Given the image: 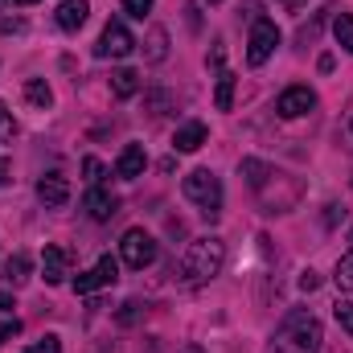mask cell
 Segmentation results:
<instances>
[{
    "instance_id": "obj_1",
    "label": "cell",
    "mask_w": 353,
    "mask_h": 353,
    "mask_svg": "<svg viewBox=\"0 0 353 353\" xmlns=\"http://www.w3.org/2000/svg\"><path fill=\"white\" fill-rule=\"evenodd\" d=\"M321 341H325L321 321H316L308 308H292V312L279 321V329H275V337H271V350L275 353H321Z\"/></svg>"
},
{
    "instance_id": "obj_2",
    "label": "cell",
    "mask_w": 353,
    "mask_h": 353,
    "mask_svg": "<svg viewBox=\"0 0 353 353\" xmlns=\"http://www.w3.org/2000/svg\"><path fill=\"white\" fill-rule=\"evenodd\" d=\"M226 263V243L222 239H193L189 243V251H185V259H181V279L189 283V288H201V283H210L218 271Z\"/></svg>"
},
{
    "instance_id": "obj_3",
    "label": "cell",
    "mask_w": 353,
    "mask_h": 353,
    "mask_svg": "<svg viewBox=\"0 0 353 353\" xmlns=\"http://www.w3.org/2000/svg\"><path fill=\"white\" fill-rule=\"evenodd\" d=\"M181 189H185V197L193 205H201L205 218H218V210H222V181L210 173V169H193V173L185 176Z\"/></svg>"
},
{
    "instance_id": "obj_4",
    "label": "cell",
    "mask_w": 353,
    "mask_h": 353,
    "mask_svg": "<svg viewBox=\"0 0 353 353\" xmlns=\"http://www.w3.org/2000/svg\"><path fill=\"white\" fill-rule=\"evenodd\" d=\"M119 259L132 267V271H144V267L157 263V239L144 230V226H132V230H123V239H119Z\"/></svg>"
},
{
    "instance_id": "obj_5",
    "label": "cell",
    "mask_w": 353,
    "mask_h": 353,
    "mask_svg": "<svg viewBox=\"0 0 353 353\" xmlns=\"http://www.w3.org/2000/svg\"><path fill=\"white\" fill-rule=\"evenodd\" d=\"M275 46H279V29H275V21L259 17V21L251 25V41H247V62H251V66H263L267 58L275 54Z\"/></svg>"
},
{
    "instance_id": "obj_6",
    "label": "cell",
    "mask_w": 353,
    "mask_h": 353,
    "mask_svg": "<svg viewBox=\"0 0 353 353\" xmlns=\"http://www.w3.org/2000/svg\"><path fill=\"white\" fill-rule=\"evenodd\" d=\"M132 50H136V37L128 33V25H123V21H107L103 33H99L94 54H99V58H128Z\"/></svg>"
},
{
    "instance_id": "obj_7",
    "label": "cell",
    "mask_w": 353,
    "mask_h": 353,
    "mask_svg": "<svg viewBox=\"0 0 353 353\" xmlns=\"http://www.w3.org/2000/svg\"><path fill=\"white\" fill-rule=\"evenodd\" d=\"M115 279H119V263H115L111 255H103L90 271L74 275V292H79V296H90V292H99V288H111Z\"/></svg>"
},
{
    "instance_id": "obj_8",
    "label": "cell",
    "mask_w": 353,
    "mask_h": 353,
    "mask_svg": "<svg viewBox=\"0 0 353 353\" xmlns=\"http://www.w3.org/2000/svg\"><path fill=\"white\" fill-rule=\"evenodd\" d=\"M312 107H316V90L312 87H288L275 99V111H279L283 119H300V115H308Z\"/></svg>"
},
{
    "instance_id": "obj_9",
    "label": "cell",
    "mask_w": 353,
    "mask_h": 353,
    "mask_svg": "<svg viewBox=\"0 0 353 353\" xmlns=\"http://www.w3.org/2000/svg\"><path fill=\"white\" fill-rule=\"evenodd\" d=\"M37 201H41L46 210H62V205L70 201V181L58 176V173L41 176V181H37Z\"/></svg>"
},
{
    "instance_id": "obj_10",
    "label": "cell",
    "mask_w": 353,
    "mask_h": 353,
    "mask_svg": "<svg viewBox=\"0 0 353 353\" xmlns=\"http://www.w3.org/2000/svg\"><path fill=\"white\" fill-rule=\"evenodd\" d=\"M83 205H87V214L94 218V222H111V218L119 214V197L107 193V189H99V185L87 189V201H83Z\"/></svg>"
},
{
    "instance_id": "obj_11",
    "label": "cell",
    "mask_w": 353,
    "mask_h": 353,
    "mask_svg": "<svg viewBox=\"0 0 353 353\" xmlns=\"http://www.w3.org/2000/svg\"><path fill=\"white\" fill-rule=\"evenodd\" d=\"M144 169H148L144 144H128V148L119 152V161H115V176H123V181H136V176H144Z\"/></svg>"
},
{
    "instance_id": "obj_12",
    "label": "cell",
    "mask_w": 353,
    "mask_h": 353,
    "mask_svg": "<svg viewBox=\"0 0 353 353\" xmlns=\"http://www.w3.org/2000/svg\"><path fill=\"white\" fill-rule=\"evenodd\" d=\"M87 17H90V0H62V4H58V25H62L66 33L83 29Z\"/></svg>"
},
{
    "instance_id": "obj_13",
    "label": "cell",
    "mask_w": 353,
    "mask_h": 353,
    "mask_svg": "<svg viewBox=\"0 0 353 353\" xmlns=\"http://www.w3.org/2000/svg\"><path fill=\"white\" fill-rule=\"evenodd\" d=\"M66 251L62 247H46L41 251V275H46V283H62L66 279Z\"/></svg>"
},
{
    "instance_id": "obj_14",
    "label": "cell",
    "mask_w": 353,
    "mask_h": 353,
    "mask_svg": "<svg viewBox=\"0 0 353 353\" xmlns=\"http://www.w3.org/2000/svg\"><path fill=\"white\" fill-rule=\"evenodd\" d=\"M201 144H205V123L193 119V123H181V128H176V136H173L176 152H197Z\"/></svg>"
},
{
    "instance_id": "obj_15",
    "label": "cell",
    "mask_w": 353,
    "mask_h": 353,
    "mask_svg": "<svg viewBox=\"0 0 353 353\" xmlns=\"http://www.w3.org/2000/svg\"><path fill=\"white\" fill-rule=\"evenodd\" d=\"M0 279H4V283H12V288H21V283L29 279V255H21V251H17L8 263L0 267Z\"/></svg>"
},
{
    "instance_id": "obj_16",
    "label": "cell",
    "mask_w": 353,
    "mask_h": 353,
    "mask_svg": "<svg viewBox=\"0 0 353 353\" xmlns=\"http://www.w3.org/2000/svg\"><path fill=\"white\" fill-rule=\"evenodd\" d=\"M333 37H337V46L353 54V12H337L333 17Z\"/></svg>"
},
{
    "instance_id": "obj_17",
    "label": "cell",
    "mask_w": 353,
    "mask_h": 353,
    "mask_svg": "<svg viewBox=\"0 0 353 353\" xmlns=\"http://www.w3.org/2000/svg\"><path fill=\"white\" fill-rule=\"evenodd\" d=\"M169 58V33L161 25L148 29V62H165Z\"/></svg>"
},
{
    "instance_id": "obj_18",
    "label": "cell",
    "mask_w": 353,
    "mask_h": 353,
    "mask_svg": "<svg viewBox=\"0 0 353 353\" xmlns=\"http://www.w3.org/2000/svg\"><path fill=\"white\" fill-rule=\"evenodd\" d=\"M111 90H115L119 99H132V94L140 90V74H136V70H115V74H111Z\"/></svg>"
},
{
    "instance_id": "obj_19",
    "label": "cell",
    "mask_w": 353,
    "mask_h": 353,
    "mask_svg": "<svg viewBox=\"0 0 353 353\" xmlns=\"http://www.w3.org/2000/svg\"><path fill=\"white\" fill-rule=\"evenodd\" d=\"M230 103H234V74L222 70L218 74V90H214V107L218 111H230Z\"/></svg>"
},
{
    "instance_id": "obj_20",
    "label": "cell",
    "mask_w": 353,
    "mask_h": 353,
    "mask_svg": "<svg viewBox=\"0 0 353 353\" xmlns=\"http://www.w3.org/2000/svg\"><path fill=\"white\" fill-rule=\"evenodd\" d=\"M25 99H29L33 107H41V111H46V107L54 103V90L46 87V79H29V83H25Z\"/></svg>"
},
{
    "instance_id": "obj_21",
    "label": "cell",
    "mask_w": 353,
    "mask_h": 353,
    "mask_svg": "<svg viewBox=\"0 0 353 353\" xmlns=\"http://www.w3.org/2000/svg\"><path fill=\"white\" fill-rule=\"evenodd\" d=\"M333 279H337V288H341V292H350V296H353V251L337 263V275H333Z\"/></svg>"
},
{
    "instance_id": "obj_22",
    "label": "cell",
    "mask_w": 353,
    "mask_h": 353,
    "mask_svg": "<svg viewBox=\"0 0 353 353\" xmlns=\"http://www.w3.org/2000/svg\"><path fill=\"white\" fill-rule=\"evenodd\" d=\"M243 173H247V181H251L255 189H263V181L271 176V169H267L263 161H243Z\"/></svg>"
},
{
    "instance_id": "obj_23",
    "label": "cell",
    "mask_w": 353,
    "mask_h": 353,
    "mask_svg": "<svg viewBox=\"0 0 353 353\" xmlns=\"http://www.w3.org/2000/svg\"><path fill=\"white\" fill-rule=\"evenodd\" d=\"M333 316H337V325L353 337V300H337V304H333Z\"/></svg>"
},
{
    "instance_id": "obj_24",
    "label": "cell",
    "mask_w": 353,
    "mask_h": 353,
    "mask_svg": "<svg viewBox=\"0 0 353 353\" xmlns=\"http://www.w3.org/2000/svg\"><path fill=\"white\" fill-rule=\"evenodd\" d=\"M83 173H87V185L94 189V185H103V176H107V169H103V161H94V157H87V161H83Z\"/></svg>"
},
{
    "instance_id": "obj_25",
    "label": "cell",
    "mask_w": 353,
    "mask_h": 353,
    "mask_svg": "<svg viewBox=\"0 0 353 353\" xmlns=\"http://www.w3.org/2000/svg\"><path fill=\"white\" fill-rule=\"evenodd\" d=\"M144 308H148V304H140V300H128V304L119 308V316H115V321H119V325H136Z\"/></svg>"
},
{
    "instance_id": "obj_26",
    "label": "cell",
    "mask_w": 353,
    "mask_h": 353,
    "mask_svg": "<svg viewBox=\"0 0 353 353\" xmlns=\"http://www.w3.org/2000/svg\"><path fill=\"white\" fill-rule=\"evenodd\" d=\"M12 136H17V119H12V111L0 103V144H8Z\"/></svg>"
},
{
    "instance_id": "obj_27",
    "label": "cell",
    "mask_w": 353,
    "mask_h": 353,
    "mask_svg": "<svg viewBox=\"0 0 353 353\" xmlns=\"http://www.w3.org/2000/svg\"><path fill=\"white\" fill-rule=\"evenodd\" d=\"M123 12L136 17V21H144V17L152 12V0H123Z\"/></svg>"
},
{
    "instance_id": "obj_28",
    "label": "cell",
    "mask_w": 353,
    "mask_h": 353,
    "mask_svg": "<svg viewBox=\"0 0 353 353\" xmlns=\"http://www.w3.org/2000/svg\"><path fill=\"white\" fill-rule=\"evenodd\" d=\"M25 353H62V341H58V337L50 333V337H41L37 345H29V350H25Z\"/></svg>"
},
{
    "instance_id": "obj_29",
    "label": "cell",
    "mask_w": 353,
    "mask_h": 353,
    "mask_svg": "<svg viewBox=\"0 0 353 353\" xmlns=\"http://www.w3.org/2000/svg\"><path fill=\"white\" fill-rule=\"evenodd\" d=\"M17 333H21V321H12V316L0 321V341H8V337H17Z\"/></svg>"
},
{
    "instance_id": "obj_30",
    "label": "cell",
    "mask_w": 353,
    "mask_h": 353,
    "mask_svg": "<svg viewBox=\"0 0 353 353\" xmlns=\"http://www.w3.org/2000/svg\"><path fill=\"white\" fill-rule=\"evenodd\" d=\"M316 283H321V275H316V271H304V275H300V288H304V292H312Z\"/></svg>"
},
{
    "instance_id": "obj_31",
    "label": "cell",
    "mask_w": 353,
    "mask_h": 353,
    "mask_svg": "<svg viewBox=\"0 0 353 353\" xmlns=\"http://www.w3.org/2000/svg\"><path fill=\"white\" fill-rule=\"evenodd\" d=\"M8 308H12V296H8V292H0V312H8Z\"/></svg>"
},
{
    "instance_id": "obj_32",
    "label": "cell",
    "mask_w": 353,
    "mask_h": 353,
    "mask_svg": "<svg viewBox=\"0 0 353 353\" xmlns=\"http://www.w3.org/2000/svg\"><path fill=\"white\" fill-rule=\"evenodd\" d=\"M8 173H12V169H8V161H4V157H0V185H4V181H8Z\"/></svg>"
},
{
    "instance_id": "obj_33",
    "label": "cell",
    "mask_w": 353,
    "mask_h": 353,
    "mask_svg": "<svg viewBox=\"0 0 353 353\" xmlns=\"http://www.w3.org/2000/svg\"><path fill=\"white\" fill-rule=\"evenodd\" d=\"M283 4H288V8H292V12H296V8H300V4H304V0H283Z\"/></svg>"
},
{
    "instance_id": "obj_34",
    "label": "cell",
    "mask_w": 353,
    "mask_h": 353,
    "mask_svg": "<svg viewBox=\"0 0 353 353\" xmlns=\"http://www.w3.org/2000/svg\"><path fill=\"white\" fill-rule=\"evenodd\" d=\"M181 353H201V345H185Z\"/></svg>"
},
{
    "instance_id": "obj_35",
    "label": "cell",
    "mask_w": 353,
    "mask_h": 353,
    "mask_svg": "<svg viewBox=\"0 0 353 353\" xmlns=\"http://www.w3.org/2000/svg\"><path fill=\"white\" fill-rule=\"evenodd\" d=\"M8 4H12V0H0V12H4V8H8Z\"/></svg>"
},
{
    "instance_id": "obj_36",
    "label": "cell",
    "mask_w": 353,
    "mask_h": 353,
    "mask_svg": "<svg viewBox=\"0 0 353 353\" xmlns=\"http://www.w3.org/2000/svg\"><path fill=\"white\" fill-rule=\"evenodd\" d=\"M21 4H37V0H21Z\"/></svg>"
},
{
    "instance_id": "obj_37",
    "label": "cell",
    "mask_w": 353,
    "mask_h": 353,
    "mask_svg": "<svg viewBox=\"0 0 353 353\" xmlns=\"http://www.w3.org/2000/svg\"><path fill=\"white\" fill-rule=\"evenodd\" d=\"M210 4H218V0H210Z\"/></svg>"
}]
</instances>
